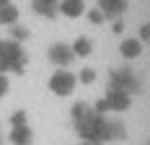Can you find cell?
Wrapping results in <instances>:
<instances>
[{"label":"cell","instance_id":"obj_1","mask_svg":"<svg viewBox=\"0 0 150 145\" xmlns=\"http://www.w3.org/2000/svg\"><path fill=\"white\" fill-rule=\"evenodd\" d=\"M0 145H150V0H0Z\"/></svg>","mask_w":150,"mask_h":145}]
</instances>
